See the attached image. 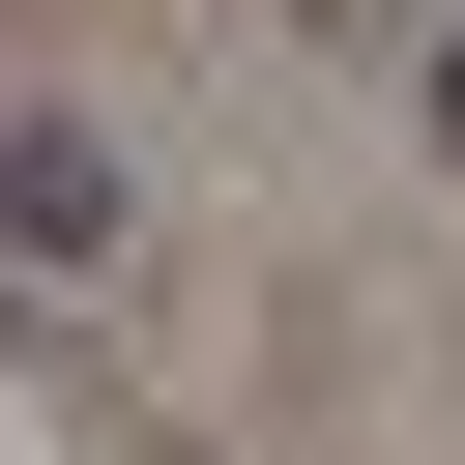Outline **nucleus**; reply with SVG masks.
Segmentation results:
<instances>
[{
	"label": "nucleus",
	"instance_id": "2",
	"mask_svg": "<svg viewBox=\"0 0 465 465\" xmlns=\"http://www.w3.org/2000/svg\"><path fill=\"white\" fill-rule=\"evenodd\" d=\"M436 145H465V29H436Z\"/></svg>",
	"mask_w": 465,
	"mask_h": 465
},
{
	"label": "nucleus",
	"instance_id": "1",
	"mask_svg": "<svg viewBox=\"0 0 465 465\" xmlns=\"http://www.w3.org/2000/svg\"><path fill=\"white\" fill-rule=\"evenodd\" d=\"M116 232H145V174H116L87 116H0V262H29V291H87Z\"/></svg>",
	"mask_w": 465,
	"mask_h": 465
}]
</instances>
